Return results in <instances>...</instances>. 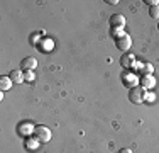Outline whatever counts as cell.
<instances>
[{"mask_svg":"<svg viewBox=\"0 0 159 153\" xmlns=\"http://www.w3.org/2000/svg\"><path fill=\"white\" fill-rule=\"evenodd\" d=\"M129 99H130V102H134V104H142V102L146 101V89H142V87H134V89H130Z\"/></svg>","mask_w":159,"mask_h":153,"instance_id":"1","label":"cell"},{"mask_svg":"<svg viewBox=\"0 0 159 153\" xmlns=\"http://www.w3.org/2000/svg\"><path fill=\"white\" fill-rule=\"evenodd\" d=\"M34 136L39 141L46 143V141L51 140V129L46 128V126H36V128H34Z\"/></svg>","mask_w":159,"mask_h":153,"instance_id":"2","label":"cell"},{"mask_svg":"<svg viewBox=\"0 0 159 153\" xmlns=\"http://www.w3.org/2000/svg\"><path fill=\"white\" fill-rule=\"evenodd\" d=\"M117 43V48L120 49V51H129V48L132 46V39L130 36H127V34H119V37L115 39Z\"/></svg>","mask_w":159,"mask_h":153,"instance_id":"3","label":"cell"},{"mask_svg":"<svg viewBox=\"0 0 159 153\" xmlns=\"http://www.w3.org/2000/svg\"><path fill=\"white\" fill-rule=\"evenodd\" d=\"M125 26V19H124V15L120 14H115L110 17V27L113 31H122V27Z\"/></svg>","mask_w":159,"mask_h":153,"instance_id":"4","label":"cell"},{"mask_svg":"<svg viewBox=\"0 0 159 153\" xmlns=\"http://www.w3.org/2000/svg\"><path fill=\"white\" fill-rule=\"evenodd\" d=\"M20 67L24 68V70H34V68L37 67V60L36 58H32V56H27V58H24L22 60V63H20Z\"/></svg>","mask_w":159,"mask_h":153,"instance_id":"5","label":"cell"},{"mask_svg":"<svg viewBox=\"0 0 159 153\" xmlns=\"http://www.w3.org/2000/svg\"><path fill=\"white\" fill-rule=\"evenodd\" d=\"M141 85H142V89H152L156 85V80H154L152 75H144L141 78Z\"/></svg>","mask_w":159,"mask_h":153,"instance_id":"6","label":"cell"},{"mask_svg":"<svg viewBox=\"0 0 159 153\" xmlns=\"http://www.w3.org/2000/svg\"><path fill=\"white\" fill-rule=\"evenodd\" d=\"M134 61H135V56H134V55H129V53H125V55L122 56V60H120V63H122V67H124V68H132Z\"/></svg>","mask_w":159,"mask_h":153,"instance_id":"7","label":"cell"},{"mask_svg":"<svg viewBox=\"0 0 159 153\" xmlns=\"http://www.w3.org/2000/svg\"><path fill=\"white\" fill-rule=\"evenodd\" d=\"M10 80H12L14 83H22L24 82V73L22 72H19V70H14V72H10Z\"/></svg>","mask_w":159,"mask_h":153,"instance_id":"8","label":"cell"},{"mask_svg":"<svg viewBox=\"0 0 159 153\" xmlns=\"http://www.w3.org/2000/svg\"><path fill=\"white\" fill-rule=\"evenodd\" d=\"M12 80H10V76H0V89L2 90H7L12 87Z\"/></svg>","mask_w":159,"mask_h":153,"instance_id":"9","label":"cell"},{"mask_svg":"<svg viewBox=\"0 0 159 153\" xmlns=\"http://www.w3.org/2000/svg\"><path fill=\"white\" fill-rule=\"evenodd\" d=\"M149 15L154 19H159V5H152L149 7Z\"/></svg>","mask_w":159,"mask_h":153,"instance_id":"10","label":"cell"},{"mask_svg":"<svg viewBox=\"0 0 159 153\" xmlns=\"http://www.w3.org/2000/svg\"><path fill=\"white\" fill-rule=\"evenodd\" d=\"M142 73L144 75H151V73H152V65H151V63L144 65V67H142Z\"/></svg>","mask_w":159,"mask_h":153,"instance_id":"11","label":"cell"},{"mask_svg":"<svg viewBox=\"0 0 159 153\" xmlns=\"http://www.w3.org/2000/svg\"><path fill=\"white\" fill-rule=\"evenodd\" d=\"M24 80H27V82L34 80V73H32L31 70H29V72H24Z\"/></svg>","mask_w":159,"mask_h":153,"instance_id":"12","label":"cell"},{"mask_svg":"<svg viewBox=\"0 0 159 153\" xmlns=\"http://www.w3.org/2000/svg\"><path fill=\"white\" fill-rule=\"evenodd\" d=\"M119 153H134V151L130 148H122V150H119Z\"/></svg>","mask_w":159,"mask_h":153,"instance_id":"13","label":"cell"}]
</instances>
